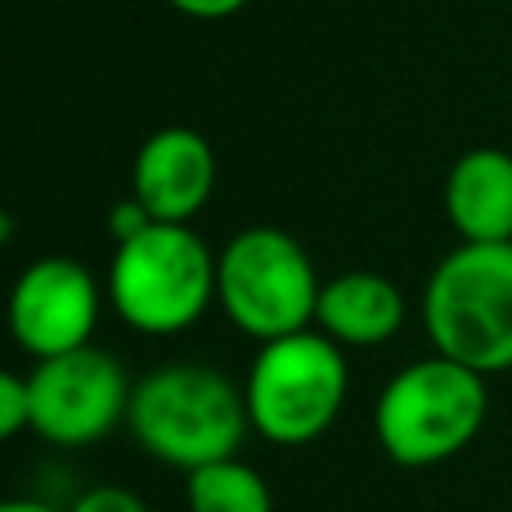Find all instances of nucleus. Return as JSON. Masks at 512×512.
I'll use <instances>...</instances> for the list:
<instances>
[{
    "instance_id": "nucleus-1",
    "label": "nucleus",
    "mask_w": 512,
    "mask_h": 512,
    "mask_svg": "<svg viewBox=\"0 0 512 512\" xmlns=\"http://www.w3.org/2000/svg\"><path fill=\"white\" fill-rule=\"evenodd\" d=\"M128 432L136 448L168 468L192 472L240 452L248 436L244 388L212 364H160L132 380Z\"/></svg>"
},
{
    "instance_id": "nucleus-2",
    "label": "nucleus",
    "mask_w": 512,
    "mask_h": 512,
    "mask_svg": "<svg viewBox=\"0 0 512 512\" xmlns=\"http://www.w3.org/2000/svg\"><path fill=\"white\" fill-rule=\"evenodd\" d=\"M420 324L432 352L500 376L512 368V244L448 248L420 292Z\"/></svg>"
},
{
    "instance_id": "nucleus-3",
    "label": "nucleus",
    "mask_w": 512,
    "mask_h": 512,
    "mask_svg": "<svg viewBox=\"0 0 512 512\" xmlns=\"http://www.w3.org/2000/svg\"><path fill=\"white\" fill-rule=\"evenodd\" d=\"M488 376L432 352L396 368L372 408L380 452L400 468H432L460 456L488 420Z\"/></svg>"
},
{
    "instance_id": "nucleus-4",
    "label": "nucleus",
    "mask_w": 512,
    "mask_h": 512,
    "mask_svg": "<svg viewBox=\"0 0 512 512\" xmlns=\"http://www.w3.org/2000/svg\"><path fill=\"white\" fill-rule=\"evenodd\" d=\"M104 296L132 332L180 336L216 304V252L192 224L156 220L112 248Z\"/></svg>"
},
{
    "instance_id": "nucleus-5",
    "label": "nucleus",
    "mask_w": 512,
    "mask_h": 512,
    "mask_svg": "<svg viewBox=\"0 0 512 512\" xmlns=\"http://www.w3.org/2000/svg\"><path fill=\"white\" fill-rule=\"evenodd\" d=\"M248 424L260 440L300 448L320 440L348 400V356L320 328L264 340L244 376Z\"/></svg>"
},
{
    "instance_id": "nucleus-6",
    "label": "nucleus",
    "mask_w": 512,
    "mask_h": 512,
    "mask_svg": "<svg viewBox=\"0 0 512 512\" xmlns=\"http://www.w3.org/2000/svg\"><path fill=\"white\" fill-rule=\"evenodd\" d=\"M320 284L308 248L276 224L240 228L216 252V304L256 344L312 328Z\"/></svg>"
},
{
    "instance_id": "nucleus-7",
    "label": "nucleus",
    "mask_w": 512,
    "mask_h": 512,
    "mask_svg": "<svg viewBox=\"0 0 512 512\" xmlns=\"http://www.w3.org/2000/svg\"><path fill=\"white\" fill-rule=\"evenodd\" d=\"M28 380V428L56 448H88L112 436L128 420L132 380L124 364L84 344L64 356L32 360Z\"/></svg>"
},
{
    "instance_id": "nucleus-8",
    "label": "nucleus",
    "mask_w": 512,
    "mask_h": 512,
    "mask_svg": "<svg viewBox=\"0 0 512 512\" xmlns=\"http://www.w3.org/2000/svg\"><path fill=\"white\" fill-rule=\"evenodd\" d=\"M104 312V288L88 272V264L72 256H40L24 264L8 288L4 320L12 344L32 356H64L92 344Z\"/></svg>"
},
{
    "instance_id": "nucleus-9",
    "label": "nucleus",
    "mask_w": 512,
    "mask_h": 512,
    "mask_svg": "<svg viewBox=\"0 0 512 512\" xmlns=\"http://www.w3.org/2000/svg\"><path fill=\"white\" fill-rule=\"evenodd\" d=\"M132 196L160 224H192L216 188L212 144L184 124L156 128L132 160Z\"/></svg>"
},
{
    "instance_id": "nucleus-10",
    "label": "nucleus",
    "mask_w": 512,
    "mask_h": 512,
    "mask_svg": "<svg viewBox=\"0 0 512 512\" xmlns=\"http://www.w3.org/2000/svg\"><path fill=\"white\" fill-rule=\"evenodd\" d=\"M444 216L464 244H512V152H460L444 176Z\"/></svg>"
},
{
    "instance_id": "nucleus-11",
    "label": "nucleus",
    "mask_w": 512,
    "mask_h": 512,
    "mask_svg": "<svg viewBox=\"0 0 512 512\" xmlns=\"http://www.w3.org/2000/svg\"><path fill=\"white\" fill-rule=\"evenodd\" d=\"M404 320L408 300L400 284L384 272L352 268L320 284L312 328H320L340 348H380L404 328Z\"/></svg>"
},
{
    "instance_id": "nucleus-12",
    "label": "nucleus",
    "mask_w": 512,
    "mask_h": 512,
    "mask_svg": "<svg viewBox=\"0 0 512 512\" xmlns=\"http://www.w3.org/2000/svg\"><path fill=\"white\" fill-rule=\"evenodd\" d=\"M188 512H272V488L260 468L240 456L184 472Z\"/></svg>"
},
{
    "instance_id": "nucleus-13",
    "label": "nucleus",
    "mask_w": 512,
    "mask_h": 512,
    "mask_svg": "<svg viewBox=\"0 0 512 512\" xmlns=\"http://www.w3.org/2000/svg\"><path fill=\"white\" fill-rule=\"evenodd\" d=\"M28 428V380L12 368H0V444Z\"/></svg>"
},
{
    "instance_id": "nucleus-14",
    "label": "nucleus",
    "mask_w": 512,
    "mask_h": 512,
    "mask_svg": "<svg viewBox=\"0 0 512 512\" xmlns=\"http://www.w3.org/2000/svg\"><path fill=\"white\" fill-rule=\"evenodd\" d=\"M68 512H148V504L124 484H92L68 504Z\"/></svg>"
},
{
    "instance_id": "nucleus-15",
    "label": "nucleus",
    "mask_w": 512,
    "mask_h": 512,
    "mask_svg": "<svg viewBox=\"0 0 512 512\" xmlns=\"http://www.w3.org/2000/svg\"><path fill=\"white\" fill-rule=\"evenodd\" d=\"M148 224H156L152 216H148V208L128 192L124 200H116L112 204V212H108V228H112V240L120 244V240H132L136 232H144Z\"/></svg>"
},
{
    "instance_id": "nucleus-16",
    "label": "nucleus",
    "mask_w": 512,
    "mask_h": 512,
    "mask_svg": "<svg viewBox=\"0 0 512 512\" xmlns=\"http://www.w3.org/2000/svg\"><path fill=\"white\" fill-rule=\"evenodd\" d=\"M168 8H176L180 16H192V20H224V16H236L240 8H248V0H168Z\"/></svg>"
},
{
    "instance_id": "nucleus-17",
    "label": "nucleus",
    "mask_w": 512,
    "mask_h": 512,
    "mask_svg": "<svg viewBox=\"0 0 512 512\" xmlns=\"http://www.w3.org/2000/svg\"><path fill=\"white\" fill-rule=\"evenodd\" d=\"M0 512H60V508H52V504H44L36 496H4Z\"/></svg>"
},
{
    "instance_id": "nucleus-18",
    "label": "nucleus",
    "mask_w": 512,
    "mask_h": 512,
    "mask_svg": "<svg viewBox=\"0 0 512 512\" xmlns=\"http://www.w3.org/2000/svg\"><path fill=\"white\" fill-rule=\"evenodd\" d=\"M8 240H12V216L0 212V244H8Z\"/></svg>"
}]
</instances>
